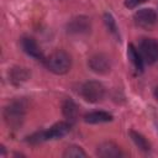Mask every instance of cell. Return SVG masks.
<instances>
[{"mask_svg":"<svg viewBox=\"0 0 158 158\" xmlns=\"http://www.w3.org/2000/svg\"><path fill=\"white\" fill-rule=\"evenodd\" d=\"M30 78V72L26 68H21V67H15L11 70V80L15 84H20L22 81H26Z\"/></svg>","mask_w":158,"mask_h":158,"instance_id":"obj_15","label":"cell"},{"mask_svg":"<svg viewBox=\"0 0 158 158\" xmlns=\"http://www.w3.org/2000/svg\"><path fill=\"white\" fill-rule=\"evenodd\" d=\"M146 1L147 0H126L125 1V5L128 9H135L136 6H138V5H141V4L146 2Z\"/></svg>","mask_w":158,"mask_h":158,"instance_id":"obj_18","label":"cell"},{"mask_svg":"<svg viewBox=\"0 0 158 158\" xmlns=\"http://www.w3.org/2000/svg\"><path fill=\"white\" fill-rule=\"evenodd\" d=\"M46 64L52 73L65 74L72 67V58L65 51L57 49L49 54V57L46 59Z\"/></svg>","mask_w":158,"mask_h":158,"instance_id":"obj_3","label":"cell"},{"mask_svg":"<svg viewBox=\"0 0 158 158\" xmlns=\"http://www.w3.org/2000/svg\"><path fill=\"white\" fill-rule=\"evenodd\" d=\"M96 154L101 158H117L122 153H121L120 147L116 143H114L111 141H106L98 146Z\"/></svg>","mask_w":158,"mask_h":158,"instance_id":"obj_9","label":"cell"},{"mask_svg":"<svg viewBox=\"0 0 158 158\" xmlns=\"http://www.w3.org/2000/svg\"><path fill=\"white\" fill-rule=\"evenodd\" d=\"M89 68L96 74H106L111 69L110 58L104 53H96L91 56L88 60Z\"/></svg>","mask_w":158,"mask_h":158,"instance_id":"obj_7","label":"cell"},{"mask_svg":"<svg viewBox=\"0 0 158 158\" xmlns=\"http://www.w3.org/2000/svg\"><path fill=\"white\" fill-rule=\"evenodd\" d=\"M90 28H91V22L90 19L86 16H77L72 19L67 25V31L68 33L72 35H85L90 32Z\"/></svg>","mask_w":158,"mask_h":158,"instance_id":"obj_8","label":"cell"},{"mask_svg":"<svg viewBox=\"0 0 158 158\" xmlns=\"http://www.w3.org/2000/svg\"><path fill=\"white\" fill-rule=\"evenodd\" d=\"M139 53L144 63L153 64L158 60V42L153 38H143L139 43Z\"/></svg>","mask_w":158,"mask_h":158,"instance_id":"obj_5","label":"cell"},{"mask_svg":"<svg viewBox=\"0 0 158 158\" xmlns=\"http://www.w3.org/2000/svg\"><path fill=\"white\" fill-rule=\"evenodd\" d=\"M133 20L138 27L151 30L158 23V15L153 9H141L135 14Z\"/></svg>","mask_w":158,"mask_h":158,"instance_id":"obj_6","label":"cell"},{"mask_svg":"<svg viewBox=\"0 0 158 158\" xmlns=\"http://www.w3.org/2000/svg\"><path fill=\"white\" fill-rule=\"evenodd\" d=\"M64 158H80V157H86V153L79 147V146H69L65 148L63 152Z\"/></svg>","mask_w":158,"mask_h":158,"instance_id":"obj_16","label":"cell"},{"mask_svg":"<svg viewBox=\"0 0 158 158\" xmlns=\"http://www.w3.org/2000/svg\"><path fill=\"white\" fill-rule=\"evenodd\" d=\"M26 110H27V102L23 99H17L10 102V105H7L4 109V120L6 125L14 130L19 128L23 122Z\"/></svg>","mask_w":158,"mask_h":158,"instance_id":"obj_1","label":"cell"},{"mask_svg":"<svg viewBox=\"0 0 158 158\" xmlns=\"http://www.w3.org/2000/svg\"><path fill=\"white\" fill-rule=\"evenodd\" d=\"M21 47H22V51L26 54H28V56H31V57H33L36 59H42L43 58L42 51H41L40 46H38V43L36 42L35 38H32V37H23L21 40Z\"/></svg>","mask_w":158,"mask_h":158,"instance_id":"obj_10","label":"cell"},{"mask_svg":"<svg viewBox=\"0 0 158 158\" xmlns=\"http://www.w3.org/2000/svg\"><path fill=\"white\" fill-rule=\"evenodd\" d=\"M62 112L68 121L74 122L79 116V106L72 99H65L62 104Z\"/></svg>","mask_w":158,"mask_h":158,"instance_id":"obj_11","label":"cell"},{"mask_svg":"<svg viewBox=\"0 0 158 158\" xmlns=\"http://www.w3.org/2000/svg\"><path fill=\"white\" fill-rule=\"evenodd\" d=\"M127 56H128L131 63L133 64V67H135L138 72H142V69H143V59H142V57H141L139 51H137V48H136L133 44H128Z\"/></svg>","mask_w":158,"mask_h":158,"instance_id":"obj_13","label":"cell"},{"mask_svg":"<svg viewBox=\"0 0 158 158\" xmlns=\"http://www.w3.org/2000/svg\"><path fill=\"white\" fill-rule=\"evenodd\" d=\"M69 130H70V125L68 122H63V121L57 122L51 128H48L46 131L36 132L32 136H30L28 142L33 143V144H37V143H41V142H44V141H48V139H57V138H60V137L65 136L69 132Z\"/></svg>","mask_w":158,"mask_h":158,"instance_id":"obj_2","label":"cell"},{"mask_svg":"<svg viewBox=\"0 0 158 158\" xmlns=\"http://www.w3.org/2000/svg\"><path fill=\"white\" fill-rule=\"evenodd\" d=\"M81 95L83 98L89 102H99L105 96V88L100 81L90 80L86 81L81 88Z\"/></svg>","mask_w":158,"mask_h":158,"instance_id":"obj_4","label":"cell"},{"mask_svg":"<svg viewBox=\"0 0 158 158\" xmlns=\"http://www.w3.org/2000/svg\"><path fill=\"white\" fill-rule=\"evenodd\" d=\"M153 94H154V98H156V99L158 100V86H157V88L154 89V93H153Z\"/></svg>","mask_w":158,"mask_h":158,"instance_id":"obj_19","label":"cell"},{"mask_svg":"<svg viewBox=\"0 0 158 158\" xmlns=\"http://www.w3.org/2000/svg\"><path fill=\"white\" fill-rule=\"evenodd\" d=\"M105 22H106V25H107V28L111 31V32H116V23H115V20L112 19V16L111 15H109V14H106L105 15Z\"/></svg>","mask_w":158,"mask_h":158,"instance_id":"obj_17","label":"cell"},{"mask_svg":"<svg viewBox=\"0 0 158 158\" xmlns=\"http://www.w3.org/2000/svg\"><path fill=\"white\" fill-rule=\"evenodd\" d=\"M130 136L132 138V141L135 142V144L141 149V151H144V152H148L151 149V144L149 142L147 141V138L141 135L139 132H136V131H130Z\"/></svg>","mask_w":158,"mask_h":158,"instance_id":"obj_14","label":"cell"},{"mask_svg":"<svg viewBox=\"0 0 158 158\" xmlns=\"http://www.w3.org/2000/svg\"><path fill=\"white\" fill-rule=\"evenodd\" d=\"M112 120V115L105 111H93L84 115V121L86 123H102Z\"/></svg>","mask_w":158,"mask_h":158,"instance_id":"obj_12","label":"cell"}]
</instances>
